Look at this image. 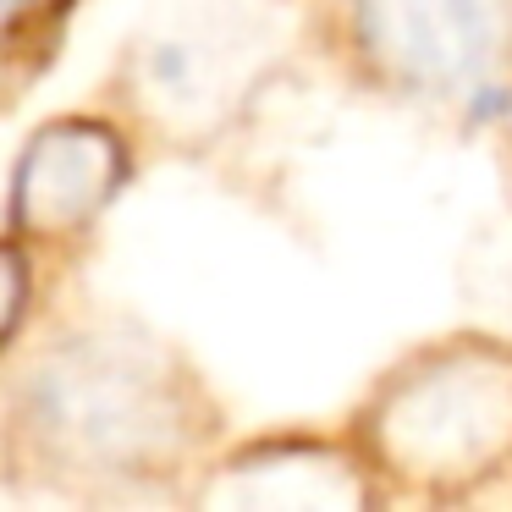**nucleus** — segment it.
I'll return each instance as SVG.
<instances>
[{
	"mask_svg": "<svg viewBox=\"0 0 512 512\" xmlns=\"http://www.w3.org/2000/svg\"><path fill=\"white\" fill-rule=\"evenodd\" d=\"M347 435L380 490L468 501L512 474V342L457 331L402 353L353 408Z\"/></svg>",
	"mask_w": 512,
	"mask_h": 512,
	"instance_id": "nucleus-2",
	"label": "nucleus"
},
{
	"mask_svg": "<svg viewBox=\"0 0 512 512\" xmlns=\"http://www.w3.org/2000/svg\"><path fill=\"white\" fill-rule=\"evenodd\" d=\"M226 413L188 358L133 320H67L6 364V468L78 501L177 490L221 452ZM193 496V490H188Z\"/></svg>",
	"mask_w": 512,
	"mask_h": 512,
	"instance_id": "nucleus-1",
	"label": "nucleus"
},
{
	"mask_svg": "<svg viewBox=\"0 0 512 512\" xmlns=\"http://www.w3.org/2000/svg\"><path fill=\"white\" fill-rule=\"evenodd\" d=\"M133 177L122 127L100 116H61L39 127L23 149V166L12 182V243L67 254L83 232H94L122 182Z\"/></svg>",
	"mask_w": 512,
	"mask_h": 512,
	"instance_id": "nucleus-4",
	"label": "nucleus"
},
{
	"mask_svg": "<svg viewBox=\"0 0 512 512\" xmlns=\"http://www.w3.org/2000/svg\"><path fill=\"white\" fill-rule=\"evenodd\" d=\"M320 45L347 78L441 116L512 100V0H314Z\"/></svg>",
	"mask_w": 512,
	"mask_h": 512,
	"instance_id": "nucleus-3",
	"label": "nucleus"
}]
</instances>
